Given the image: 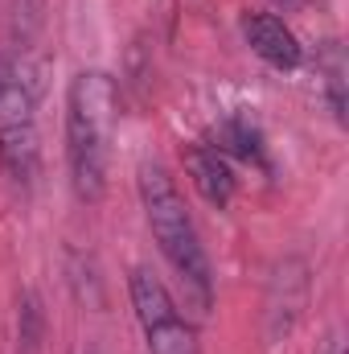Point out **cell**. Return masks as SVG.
Returning a JSON list of instances; mask_svg holds the SVG:
<instances>
[{
    "label": "cell",
    "mask_w": 349,
    "mask_h": 354,
    "mask_svg": "<svg viewBox=\"0 0 349 354\" xmlns=\"http://www.w3.org/2000/svg\"><path fill=\"white\" fill-rule=\"evenodd\" d=\"M115 136V79L107 71H79L66 91V165L83 202L107 194Z\"/></svg>",
    "instance_id": "6da1fadb"
},
{
    "label": "cell",
    "mask_w": 349,
    "mask_h": 354,
    "mask_svg": "<svg viewBox=\"0 0 349 354\" xmlns=\"http://www.w3.org/2000/svg\"><path fill=\"white\" fill-rule=\"evenodd\" d=\"M41 334H46V309H41L37 292H21V305H17V346H21V354L41 351Z\"/></svg>",
    "instance_id": "9c48e42d"
},
{
    "label": "cell",
    "mask_w": 349,
    "mask_h": 354,
    "mask_svg": "<svg viewBox=\"0 0 349 354\" xmlns=\"http://www.w3.org/2000/svg\"><path fill=\"white\" fill-rule=\"evenodd\" d=\"M243 41L275 71H296L304 62V46L292 33V25L275 12H247L243 17Z\"/></svg>",
    "instance_id": "5b68a950"
},
{
    "label": "cell",
    "mask_w": 349,
    "mask_h": 354,
    "mask_svg": "<svg viewBox=\"0 0 349 354\" xmlns=\"http://www.w3.org/2000/svg\"><path fill=\"white\" fill-rule=\"evenodd\" d=\"M279 4H292V0H279Z\"/></svg>",
    "instance_id": "8fae6325"
},
{
    "label": "cell",
    "mask_w": 349,
    "mask_h": 354,
    "mask_svg": "<svg viewBox=\"0 0 349 354\" xmlns=\"http://www.w3.org/2000/svg\"><path fill=\"white\" fill-rule=\"evenodd\" d=\"M185 169H189L197 194H201L210 206L226 210V206L235 202L239 177H235V165H230V157H226L222 149H214V145H189V149H185Z\"/></svg>",
    "instance_id": "8992f818"
},
{
    "label": "cell",
    "mask_w": 349,
    "mask_h": 354,
    "mask_svg": "<svg viewBox=\"0 0 349 354\" xmlns=\"http://www.w3.org/2000/svg\"><path fill=\"white\" fill-rule=\"evenodd\" d=\"M128 297L136 309V322L144 330L148 354H197V330L193 322L177 309L173 292L165 280L148 268H132L128 276Z\"/></svg>",
    "instance_id": "277c9868"
},
{
    "label": "cell",
    "mask_w": 349,
    "mask_h": 354,
    "mask_svg": "<svg viewBox=\"0 0 349 354\" xmlns=\"http://www.w3.org/2000/svg\"><path fill=\"white\" fill-rule=\"evenodd\" d=\"M325 354H346V342H341V334H333V338H329Z\"/></svg>",
    "instance_id": "30bf717a"
},
{
    "label": "cell",
    "mask_w": 349,
    "mask_h": 354,
    "mask_svg": "<svg viewBox=\"0 0 349 354\" xmlns=\"http://www.w3.org/2000/svg\"><path fill=\"white\" fill-rule=\"evenodd\" d=\"M321 79H325V99L337 124H346V50L341 41H329L321 54Z\"/></svg>",
    "instance_id": "52a82bcc"
},
{
    "label": "cell",
    "mask_w": 349,
    "mask_h": 354,
    "mask_svg": "<svg viewBox=\"0 0 349 354\" xmlns=\"http://www.w3.org/2000/svg\"><path fill=\"white\" fill-rule=\"evenodd\" d=\"M140 202H144V218H148V231L161 248V256L173 264V272L181 276L189 301L210 313L214 305V268L210 256L201 248V235H197V223L177 189V181L169 177L165 165H140Z\"/></svg>",
    "instance_id": "7a4b0ae2"
},
{
    "label": "cell",
    "mask_w": 349,
    "mask_h": 354,
    "mask_svg": "<svg viewBox=\"0 0 349 354\" xmlns=\"http://www.w3.org/2000/svg\"><path fill=\"white\" fill-rule=\"evenodd\" d=\"M218 140L222 145H214V149H230L235 157H243V161H251V165H267V157H263V136L255 124H247V120H230L222 132H218Z\"/></svg>",
    "instance_id": "ba28073f"
},
{
    "label": "cell",
    "mask_w": 349,
    "mask_h": 354,
    "mask_svg": "<svg viewBox=\"0 0 349 354\" xmlns=\"http://www.w3.org/2000/svg\"><path fill=\"white\" fill-rule=\"evenodd\" d=\"M0 165L17 185H29L41 165V124L33 71L17 54H0Z\"/></svg>",
    "instance_id": "3957f363"
}]
</instances>
